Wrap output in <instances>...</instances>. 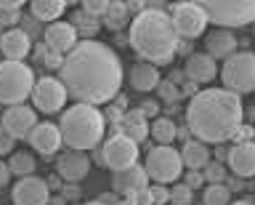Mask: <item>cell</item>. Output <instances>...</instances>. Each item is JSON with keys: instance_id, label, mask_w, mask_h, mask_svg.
<instances>
[{"instance_id": "836d02e7", "label": "cell", "mask_w": 255, "mask_h": 205, "mask_svg": "<svg viewBox=\"0 0 255 205\" xmlns=\"http://www.w3.org/2000/svg\"><path fill=\"white\" fill-rule=\"evenodd\" d=\"M109 5H112V3H107V0H85V3H83V11L88 13V16L99 19V16H107Z\"/></svg>"}, {"instance_id": "cb8c5ba5", "label": "cell", "mask_w": 255, "mask_h": 205, "mask_svg": "<svg viewBox=\"0 0 255 205\" xmlns=\"http://www.w3.org/2000/svg\"><path fill=\"white\" fill-rule=\"evenodd\" d=\"M181 160H183V168L189 171H199L210 163V152H207V144H202L199 139H189L186 144L181 147Z\"/></svg>"}, {"instance_id": "f546056e", "label": "cell", "mask_w": 255, "mask_h": 205, "mask_svg": "<svg viewBox=\"0 0 255 205\" xmlns=\"http://www.w3.org/2000/svg\"><path fill=\"white\" fill-rule=\"evenodd\" d=\"M72 27L77 29V35H83V40H93V35L99 32V19L88 16L85 11L75 13V19H72Z\"/></svg>"}, {"instance_id": "484cf974", "label": "cell", "mask_w": 255, "mask_h": 205, "mask_svg": "<svg viewBox=\"0 0 255 205\" xmlns=\"http://www.w3.org/2000/svg\"><path fill=\"white\" fill-rule=\"evenodd\" d=\"M175 136H178V125L170 117H154V123H151V139L157 141V147H173Z\"/></svg>"}, {"instance_id": "ee69618b", "label": "cell", "mask_w": 255, "mask_h": 205, "mask_svg": "<svg viewBox=\"0 0 255 205\" xmlns=\"http://www.w3.org/2000/svg\"><path fill=\"white\" fill-rule=\"evenodd\" d=\"M253 35H255V24H253Z\"/></svg>"}, {"instance_id": "277c9868", "label": "cell", "mask_w": 255, "mask_h": 205, "mask_svg": "<svg viewBox=\"0 0 255 205\" xmlns=\"http://www.w3.org/2000/svg\"><path fill=\"white\" fill-rule=\"evenodd\" d=\"M59 128H61L64 144L69 149L88 152V149H93L104 136V115L99 112V107L72 104L69 109H64Z\"/></svg>"}, {"instance_id": "ac0fdd59", "label": "cell", "mask_w": 255, "mask_h": 205, "mask_svg": "<svg viewBox=\"0 0 255 205\" xmlns=\"http://www.w3.org/2000/svg\"><path fill=\"white\" fill-rule=\"evenodd\" d=\"M56 171H59V176L64 181H69V184H77V181H83L88 176V171H91V160H88L85 152H77V149H69V152H64L59 157V163H56Z\"/></svg>"}, {"instance_id": "d6a6232c", "label": "cell", "mask_w": 255, "mask_h": 205, "mask_svg": "<svg viewBox=\"0 0 255 205\" xmlns=\"http://www.w3.org/2000/svg\"><path fill=\"white\" fill-rule=\"evenodd\" d=\"M202 173H205L207 184H223V179H226V168L221 163H207Z\"/></svg>"}, {"instance_id": "e0dca14e", "label": "cell", "mask_w": 255, "mask_h": 205, "mask_svg": "<svg viewBox=\"0 0 255 205\" xmlns=\"http://www.w3.org/2000/svg\"><path fill=\"white\" fill-rule=\"evenodd\" d=\"M29 144L40 155H56L64 144L61 128L56 123H37V128L29 133Z\"/></svg>"}, {"instance_id": "bcb514c9", "label": "cell", "mask_w": 255, "mask_h": 205, "mask_svg": "<svg viewBox=\"0 0 255 205\" xmlns=\"http://www.w3.org/2000/svg\"><path fill=\"white\" fill-rule=\"evenodd\" d=\"M0 107H3V104H0Z\"/></svg>"}, {"instance_id": "ba28073f", "label": "cell", "mask_w": 255, "mask_h": 205, "mask_svg": "<svg viewBox=\"0 0 255 205\" xmlns=\"http://www.w3.org/2000/svg\"><path fill=\"white\" fill-rule=\"evenodd\" d=\"M146 173H149V179L154 181V184H173L175 179L183 173V160H181V152L178 149H173V147H154V149H149V155H146Z\"/></svg>"}, {"instance_id": "5bb4252c", "label": "cell", "mask_w": 255, "mask_h": 205, "mask_svg": "<svg viewBox=\"0 0 255 205\" xmlns=\"http://www.w3.org/2000/svg\"><path fill=\"white\" fill-rule=\"evenodd\" d=\"M45 48L59 53V56H67V53L80 43L77 40V29L72 27V21H56V24H48L43 32Z\"/></svg>"}, {"instance_id": "1f68e13d", "label": "cell", "mask_w": 255, "mask_h": 205, "mask_svg": "<svg viewBox=\"0 0 255 205\" xmlns=\"http://www.w3.org/2000/svg\"><path fill=\"white\" fill-rule=\"evenodd\" d=\"M125 16H128V5L125 3H112L109 11H107V24H112V29H117L125 21Z\"/></svg>"}, {"instance_id": "7a4b0ae2", "label": "cell", "mask_w": 255, "mask_h": 205, "mask_svg": "<svg viewBox=\"0 0 255 205\" xmlns=\"http://www.w3.org/2000/svg\"><path fill=\"white\" fill-rule=\"evenodd\" d=\"M186 125L202 144H223L237 139L245 125L242 96L226 88H205L191 96L186 107Z\"/></svg>"}, {"instance_id": "5b68a950", "label": "cell", "mask_w": 255, "mask_h": 205, "mask_svg": "<svg viewBox=\"0 0 255 205\" xmlns=\"http://www.w3.org/2000/svg\"><path fill=\"white\" fill-rule=\"evenodd\" d=\"M35 72L24 61H0V104H24L35 91Z\"/></svg>"}, {"instance_id": "7c38bea8", "label": "cell", "mask_w": 255, "mask_h": 205, "mask_svg": "<svg viewBox=\"0 0 255 205\" xmlns=\"http://www.w3.org/2000/svg\"><path fill=\"white\" fill-rule=\"evenodd\" d=\"M11 197L16 205H48V200H51V187L40 176H24L13 184Z\"/></svg>"}, {"instance_id": "ab89813d", "label": "cell", "mask_w": 255, "mask_h": 205, "mask_svg": "<svg viewBox=\"0 0 255 205\" xmlns=\"http://www.w3.org/2000/svg\"><path fill=\"white\" fill-rule=\"evenodd\" d=\"M11 176H13V173H11V168H8V163L0 160V187H5L8 181H11Z\"/></svg>"}, {"instance_id": "3957f363", "label": "cell", "mask_w": 255, "mask_h": 205, "mask_svg": "<svg viewBox=\"0 0 255 205\" xmlns=\"http://www.w3.org/2000/svg\"><path fill=\"white\" fill-rule=\"evenodd\" d=\"M130 48L149 64H170L178 51V32L170 13L162 8H143L130 21Z\"/></svg>"}, {"instance_id": "2e32d148", "label": "cell", "mask_w": 255, "mask_h": 205, "mask_svg": "<svg viewBox=\"0 0 255 205\" xmlns=\"http://www.w3.org/2000/svg\"><path fill=\"white\" fill-rule=\"evenodd\" d=\"M226 163L234 171V176H239V179L255 176V141H237L229 149Z\"/></svg>"}, {"instance_id": "6da1fadb", "label": "cell", "mask_w": 255, "mask_h": 205, "mask_svg": "<svg viewBox=\"0 0 255 205\" xmlns=\"http://www.w3.org/2000/svg\"><path fill=\"white\" fill-rule=\"evenodd\" d=\"M59 80L75 104H107L123 85V61L107 43L80 40L59 69Z\"/></svg>"}, {"instance_id": "d4e9b609", "label": "cell", "mask_w": 255, "mask_h": 205, "mask_svg": "<svg viewBox=\"0 0 255 205\" xmlns=\"http://www.w3.org/2000/svg\"><path fill=\"white\" fill-rule=\"evenodd\" d=\"M67 5L69 3H64V0H35V3H29V11L35 19L56 24L61 19V13L67 11Z\"/></svg>"}, {"instance_id": "74e56055", "label": "cell", "mask_w": 255, "mask_h": 205, "mask_svg": "<svg viewBox=\"0 0 255 205\" xmlns=\"http://www.w3.org/2000/svg\"><path fill=\"white\" fill-rule=\"evenodd\" d=\"M183 184L191 187V189L202 187V184H205V173H199V171H186V181H183Z\"/></svg>"}, {"instance_id": "8fae6325", "label": "cell", "mask_w": 255, "mask_h": 205, "mask_svg": "<svg viewBox=\"0 0 255 205\" xmlns=\"http://www.w3.org/2000/svg\"><path fill=\"white\" fill-rule=\"evenodd\" d=\"M67 99L69 93L59 77H40L35 83V91H32V101H35V109H40V112H59Z\"/></svg>"}, {"instance_id": "30bf717a", "label": "cell", "mask_w": 255, "mask_h": 205, "mask_svg": "<svg viewBox=\"0 0 255 205\" xmlns=\"http://www.w3.org/2000/svg\"><path fill=\"white\" fill-rule=\"evenodd\" d=\"M170 19H173V24H175L178 37L194 40V37H202L205 35L207 16H205V11H202V5H199V3H175Z\"/></svg>"}, {"instance_id": "4dcf8cb0", "label": "cell", "mask_w": 255, "mask_h": 205, "mask_svg": "<svg viewBox=\"0 0 255 205\" xmlns=\"http://www.w3.org/2000/svg\"><path fill=\"white\" fill-rule=\"evenodd\" d=\"M191 197H194V189L186 184H173L170 187V203L173 205H191Z\"/></svg>"}, {"instance_id": "f1b7e54d", "label": "cell", "mask_w": 255, "mask_h": 205, "mask_svg": "<svg viewBox=\"0 0 255 205\" xmlns=\"http://www.w3.org/2000/svg\"><path fill=\"white\" fill-rule=\"evenodd\" d=\"M21 0H0V27H16L21 19Z\"/></svg>"}, {"instance_id": "b9f144b4", "label": "cell", "mask_w": 255, "mask_h": 205, "mask_svg": "<svg viewBox=\"0 0 255 205\" xmlns=\"http://www.w3.org/2000/svg\"><path fill=\"white\" fill-rule=\"evenodd\" d=\"M83 205H104L101 200H88V203H83Z\"/></svg>"}, {"instance_id": "83f0119b", "label": "cell", "mask_w": 255, "mask_h": 205, "mask_svg": "<svg viewBox=\"0 0 255 205\" xmlns=\"http://www.w3.org/2000/svg\"><path fill=\"white\" fill-rule=\"evenodd\" d=\"M202 203L205 205H229L231 203V189L226 184H205Z\"/></svg>"}, {"instance_id": "e575fe53", "label": "cell", "mask_w": 255, "mask_h": 205, "mask_svg": "<svg viewBox=\"0 0 255 205\" xmlns=\"http://www.w3.org/2000/svg\"><path fill=\"white\" fill-rule=\"evenodd\" d=\"M181 96V91H178V85L170 83V80H162L159 83V99L162 101H178Z\"/></svg>"}, {"instance_id": "8992f818", "label": "cell", "mask_w": 255, "mask_h": 205, "mask_svg": "<svg viewBox=\"0 0 255 205\" xmlns=\"http://www.w3.org/2000/svg\"><path fill=\"white\" fill-rule=\"evenodd\" d=\"M199 5L207 21L218 24L221 29L255 24V0H202Z\"/></svg>"}, {"instance_id": "9c48e42d", "label": "cell", "mask_w": 255, "mask_h": 205, "mask_svg": "<svg viewBox=\"0 0 255 205\" xmlns=\"http://www.w3.org/2000/svg\"><path fill=\"white\" fill-rule=\"evenodd\" d=\"M101 163L107 165L112 173L125 171L130 165H138V144L133 139H128L125 133H115L104 141L101 147Z\"/></svg>"}, {"instance_id": "8d00e7d4", "label": "cell", "mask_w": 255, "mask_h": 205, "mask_svg": "<svg viewBox=\"0 0 255 205\" xmlns=\"http://www.w3.org/2000/svg\"><path fill=\"white\" fill-rule=\"evenodd\" d=\"M149 192H151V200H154V205L170 203V189L162 187V184H151V187H149Z\"/></svg>"}, {"instance_id": "44dd1931", "label": "cell", "mask_w": 255, "mask_h": 205, "mask_svg": "<svg viewBox=\"0 0 255 205\" xmlns=\"http://www.w3.org/2000/svg\"><path fill=\"white\" fill-rule=\"evenodd\" d=\"M32 51V40L27 29H8L3 35V45L0 53L5 56V61H24Z\"/></svg>"}, {"instance_id": "603a6c76", "label": "cell", "mask_w": 255, "mask_h": 205, "mask_svg": "<svg viewBox=\"0 0 255 205\" xmlns=\"http://www.w3.org/2000/svg\"><path fill=\"white\" fill-rule=\"evenodd\" d=\"M120 133H125L128 139H133L135 144H141L146 136H151V128L146 123V115L141 109H133V112H125L120 117Z\"/></svg>"}, {"instance_id": "7402d4cb", "label": "cell", "mask_w": 255, "mask_h": 205, "mask_svg": "<svg viewBox=\"0 0 255 205\" xmlns=\"http://www.w3.org/2000/svg\"><path fill=\"white\" fill-rule=\"evenodd\" d=\"M159 69L154 64H149V61H135V64L130 67V85H133V91H138V93H149V91H154L159 88Z\"/></svg>"}, {"instance_id": "d590c367", "label": "cell", "mask_w": 255, "mask_h": 205, "mask_svg": "<svg viewBox=\"0 0 255 205\" xmlns=\"http://www.w3.org/2000/svg\"><path fill=\"white\" fill-rule=\"evenodd\" d=\"M13 147H16V139L5 131V125L0 123V155H13Z\"/></svg>"}, {"instance_id": "d6986e66", "label": "cell", "mask_w": 255, "mask_h": 205, "mask_svg": "<svg viewBox=\"0 0 255 205\" xmlns=\"http://www.w3.org/2000/svg\"><path fill=\"white\" fill-rule=\"evenodd\" d=\"M183 72H186V77L191 83H210L221 69H218V64H215V59L207 56V53L202 51V53H191V56H186Z\"/></svg>"}, {"instance_id": "9a60e30c", "label": "cell", "mask_w": 255, "mask_h": 205, "mask_svg": "<svg viewBox=\"0 0 255 205\" xmlns=\"http://www.w3.org/2000/svg\"><path fill=\"white\" fill-rule=\"evenodd\" d=\"M146 187H149V173L143 165H130V168L117 171L115 176H112V189L123 197H135Z\"/></svg>"}, {"instance_id": "4316f807", "label": "cell", "mask_w": 255, "mask_h": 205, "mask_svg": "<svg viewBox=\"0 0 255 205\" xmlns=\"http://www.w3.org/2000/svg\"><path fill=\"white\" fill-rule=\"evenodd\" d=\"M35 155H29V152H13L11 155V163H8V168H11V173L13 176H19V179H24V176H32L35 173Z\"/></svg>"}, {"instance_id": "60d3db41", "label": "cell", "mask_w": 255, "mask_h": 205, "mask_svg": "<svg viewBox=\"0 0 255 205\" xmlns=\"http://www.w3.org/2000/svg\"><path fill=\"white\" fill-rule=\"evenodd\" d=\"M115 205H138V203H135V197H120Z\"/></svg>"}, {"instance_id": "52a82bcc", "label": "cell", "mask_w": 255, "mask_h": 205, "mask_svg": "<svg viewBox=\"0 0 255 205\" xmlns=\"http://www.w3.org/2000/svg\"><path fill=\"white\" fill-rule=\"evenodd\" d=\"M223 88L242 96V93L255 91V53L253 51H237L229 56L221 67Z\"/></svg>"}, {"instance_id": "f35d334b", "label": "cell", "mask_w": 255, "mask_h": 205, "mask_svg": "<svg viewBox=\"0 0 255 205\" xmlns=\"http://www.w3.org/2000/svg\"><path fill=\"white\" fill-rule=\"evenodd\" d=\"M138 109H141V112L146 115V117H154V115L159 112V104H157L154 99H146V101H143V104H141Z\"/></svg>"}, {"instance_id": "ffe728a7", "label": "cell", "mask_w": 255, "mask_h": 205, "mask_svg": "<svg viewBox=\"0 0 255 205\" xmlns=\"http://www.w3.org/2000/svg\"><path fill=\"white\" fill-rule=\"evenodd\" d=\"M205 53L213 56L215 61L223 59L226 61L229 56L237 53V37L231 29H213L210 35H205Z\"/></svg>"}, {"instance_id": "f6af8a7d", "label": "cell", "mask_w": 255, "mask_h": 205, "mask_svg": "<svg viewBox=\"0 0 255 205\" xmlns=\"http://www.w3.org/2000/svg\"><path fill=\"white\" fill-rule=\"evenodd\" d=\"M253 141H255V133H253Z\"/></svg>"}, {"instance_id": "4fadbf2b", "label": "cell", "mask_w": 255, "mask_h": 205, "mask_svg": "<svg viewBox=\"0 0 255 205\" xmlns=\"http://www.w3.org/2000/svg\"><path fill=\"white\" fill-rule=\"evenodd\" d=\"M0 123L5 125V131L11 133L13 139H29V133L37 128V112L27 104H19V107H8Z\"/></svg>"}, {"instance_id": "7bdbcfd3", "label": "cell", "mask_w": 255, "mask_h": 205, "mask_svg": "<svg viewBox=\"0 0 255 205\" xmlns=\"http://www.w3.org/2000/svg\"><path fill=\"white\" fill-rule=\"evenodd\" d=\"M3 35H5V32H3V29H0V45H3Z\"/></svg>"}]
</instances>
